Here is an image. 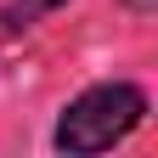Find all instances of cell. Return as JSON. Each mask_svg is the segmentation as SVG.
I'll list each match as a JSON object with an SVG mask.
<instances>
[{
  "label": "cell",
  "mask_w": 158,
  "mask_h": 158,
  "mask_svg": "<svg viewBox=\"0 0 158 158\" xmlns=\"http://www.w3.org/2000/svg\"><path fill=\"white\" fill-rule=\"evenodd\" d=\"M141 113H147V96L135 85H124V79L90 85L85 96L68 102L62 118H56V147L62 152H107V147H118L135 124H141Z\"/></svg>",
  "instance_id": "6da1fadb"
},
{
  "label": "cell",
  "mask_w": 158,
  "mask_h": 158,
  "mask_svg": "<svg viewBox=\"0 0 158 158\" xmlns=\"http://www.w3.org/2000/svg\"><path fill=\"white\" fill-rule=\"evenodd\" d=\"M51 6H62V0H11V6L0 11V23H6V28L17 34V28H28L34 17H40V11H51Z\"/></svg>",
  "instance_id": "7a4b0ae2"
}]
</instances>
